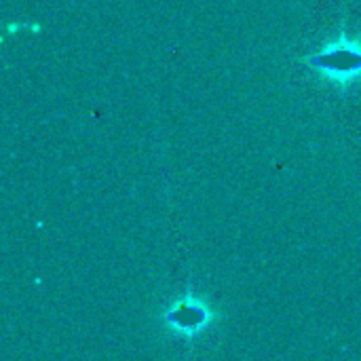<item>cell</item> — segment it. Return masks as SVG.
Returning a JSON list of instances; mask_svg holds the SVG:
<instances>
[{
    "label": "cell",
    "instance_id": "cell-1",
    "mask_svg": "<svg viewBox=\"0 0 361 361\" xmlns=\"http://www.w3.org/2000/svg\"><path fill=\"white\" fill-rule=\"evenodd\" d=\"M307 66L326 82L349 89L361 80V34L341 32L307 57Z\"/></svg>",
    "mask_w": 361,
    "mask_h": 361
},
{
    "label": "cell",
    "instance_id": "cell-2",
    "mask_svg": "<svg viewBox=\"0 0 361 361\" xmlns=\"http://www.w3.org/2000/svg\"><path fill=\"white\" fill-rule=\"evenodd\" d=\"M216 319V309L207 300L197 298L192 294H186L184 298L176 300L163 315L165 328L182 338H195L203 334Z\"/></svg>",
    "mask_w": 361,
    "mask_h": 361
}]
</instances>
